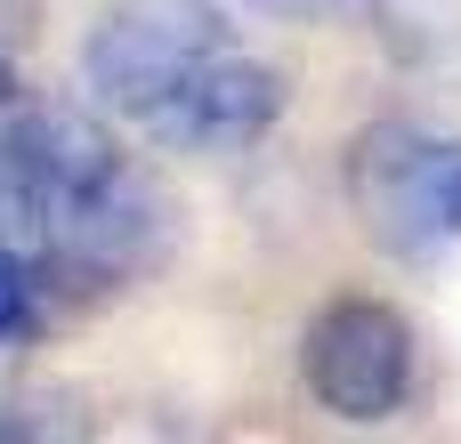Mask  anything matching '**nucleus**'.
Segmentation results:
<instances>
[{"label":"nucleus","mask_w":461,"mask_h":444,"mask_svg":"<svg viewBox=\"0 0 461 444\" xmlns=\"http://www.w3.org/2000/svg\"><path fill=\"white\" fill-rule=\"evenodd\" d=\"M162 186L73 105H8L0 121V235L24 243L57 283L105 291L170 251Z\"/></svg>","instance_id":"obj_1"},{"label":"nucleus","mask_w":461,"mask_h":444,"mask_svg":"<svg viewBox=\"0 0 461 444\" xmlns=\"http://www.w3.org/2000/svg\"><path fill=\"white\" fill-rule=\"evenodd\" d=\"M251 8H267V16H332L340 0H251Z\"/></svg>","instance_id":"obj_8"},{"label":"nucleus","mask_w":461,"mask_h":444,"mask_svg":"<svg viewBox=\"0 0 461 444\" xmlns=\"http://www.w3.org/2000/svg\"><path fill=\"white\" fill-rule=\"evenodd\" d=\"M348 202L365 235L397 259H438L461 243V129L373 121L348 146Z\"/></svg>","instance_id":"obj_2"},{"label":"nucleus","mask_w":461,"mask_h":444,"mask_svg":"<svg viewBox=\"0 0 461 444\" xmlns=\"http://www.w3.org/2000/svg\"><path fill=\"white\" fill-rule=\"evenodd\" d=\"M300 372L332 421H389L413 396V324L389 299H332L300 340Z\"/></svg>","instance_id":"obj_4"},{"label":"nucleus","mask_w":461,"mask_h":444,"mask_svg":"<svg viewBox=\"0 0 461 444\" xmlns=\"http://www.w3.org/2000/svg\"><path fill=\"white\" fill-rule=\"evenodd\" d=\"M373 16L405 65H454L461 57V0H373Z\"/></svg>","instance_id":"obj_6"},{"label":"nucleus","mask_w":461,"mask_h":444,"mask_svg":"<svg viewBox=\"0 0 461 444\" xmlns=\"http://www.w3.org/2000/svg\"><path fill=\"white\" fill-rule=\"evenodd\" d=\"M8 105H16V81H8V65H0V121H8Z\"/></svg>","instance_id":"obj_9"},{"label":"nucleus","mask_w":461,"mask_h":444,"mask_svg":"<svg viewBox=\"0 0 461 444\" xmlns=\"http://www.w3.org/2000/svg\"><path fill=\"white\" fill-rule=\"evenodd\" d=\"M49 283H57V275H49L24 243L0 235V356L24 348V340L41 332V315H49Z\"/></svg>","instance_id":"obj_7"},{"label":"nucleus","mask_w":461,"mask_h":444,"mask_svg":"<svg viewBox=\"0 0 461 444\" xmlns=\"http://www.w3.org/2000/svg\"><path fill=\"white\" fill-rule=\"evenodd\" d=\"M276 113H284V73L259 65V57H243V49L227 40V49L203 57L138 129H146L154 146H170V154H243V146H259V138L276 129Z\"/></svg>","instance_id":"obj_5"},{"label":"nucleus","mask_w":461,"mask_h":444,"mask_svg":"<svg viewBox=\"0 0 461 444\" xmlns=\"http://www.w3.org/2000/svg\"><path fill=\"white\" fill-rule=\"evenodd\" d=\"M219 49H227L219 0H105L97 24H89V40H81V73H89L97 105L146 121Z\"/></svg>","instance_id":"obj_3"}]
</instances>
